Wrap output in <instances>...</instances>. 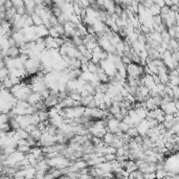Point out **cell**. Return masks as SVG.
<instances>
[{
    "label": "cell",
    "instance_id": "6da1fadb",
    "mask_svg": "<svg viewBox=\"0 0 179 179\" xmlns=\"http://www.w3.org/2000/svg\"><path fill=\"white\" fill-rule=\"evenodd\" d=\"M126 72L127 76L133 79H140V76L144 75V66L131 62L126 65Z\"/></svg>",
    "mask_w": 179,
    "mask_h": 179
},
{
    "label": "cell",
    "instance_id": "7a4b0ae2",
    "mask_svg": "<svg viewBox=\"0 0 179 179\" xmlns=\"http://www.w3.org/2000/svg\"><path fill=\"white\" fill-rule=\"evenodd\" d=\"M40 99H42L41 98V94L40 92H36V91H32L29 96H27L26 99V102L29 103V105H35L36 103H38V102L40 101Z\"/></svg>",
    "mask_w": 179,
    "mask_h": 179
},
{
    "label": "cell",
    "instance_id": "3957f363",
    "mask_svg": "<svg viewBox=\"0 0 179 179\" xmlns=\"http://www.w3.org/2000/svg\"><path fill=\"white\" fill-rule=\"evenodd\" d=\"M35 33H36V35H37L38 37L45 38V37H47L48 36V29L45 27L44 24L38 25V26H36L35 25Z\"/></svg>",
    "mask_w": 179,
    "mask_h": 179
},
{
    "label": "cell",
    "instance_id": "277c9868",
    "mask_svg": "<svg viewBox=\"0 0 179 179\" xmlns=\"http://www.w3.org/2000/svg\"><path fill=\"white\" fill-rule=\"evenodd\" d=\"M20 55V49L18 46H10L6 49V57L10 58H17Z\"/></svg>",
    "mask_w": 179,
    "mask_h": 179
},
{
    "label": "cell",
    "instance_id": "5b68a950",
    "mask_svg": "<svg viewBox=\"0 0 179 179\" xmlns=\"http://www.w3.org/2000/svg\"><path fill=\"white\" fill-rule=\"evenodd\" d=\"M114 137H115V134L107 131L104 134V136L102 137V140H103V142L105 145H111L112 142H113V139H114Z\"/></svg>",
    "mask_w": 179,
    "mask_h": 179
},
{
    "label": "cell",
    "instance_id": "8992f818",
    "mask_svg": "<svg viewBox=\"0 0 179 179\" xmlns=\"http://www.w3.org/2000/svg\"><path fill=\"white\" fill-rule=\"evenodd\" d=\"M36 113L39 116L40 122H47L48 119H49V115H48L47 110H38Z\"/></svg>",
    "mask_w": 179,
    "mask_h": 179
},
{
    "label": "cell",
    "instance_id": "52a82bcc",
    "mask_svg": "<svg viewBox=\"0 0 179 179\" xmlns=\"http://www.w3.org/2000/svg\"><path fill=\"white\" fill-rule=\"evenodd\" d=\"M30 18H32L33 23H34V25H36V26L43 24V21H42V19H41V17L38 14H36V13H33V14L30 15Z\"/></svg>",
    "mask_w": 179,
    "mask_h": 179
},
{
    "label": "cell",
    "instance_id": "ba28073f",
    "mask_svg": "<svg viewBox=\"0 0 179 179\" xmlns=\"http://www.w3.org/2000/svg\"><path fill=\"white\" fill-rule=\"evenodd\" d=\"M41 135H42V132H41V130H39L38 128H36L35 130H33V131L29 133V136H32L36 142H38V140L40 139Z\"/></svg>",
    "mask_w": 179,
    "mask_h": 179
},
{
    "label": "cell",
    "instance_id": "9c48e42d",
    "mask_svg": "<svg viewBox=\"0 0 179 179\" xmlns=\"http://www.w3.org/2000/svg\"><path fill=\"white\" fill-rule=\"evenodd\" d=\"M149 11L151 13L152 16H155V15H159L160 14V7L157 6V4L153 3L152 6L149 7Z\"/></svg>",
    "mask_w": 179,
    "mask_h": 179
},
{
    "label": "cell",
    "instance_id": "30bf717a",
    "mask_svg": "<svg viewBox=\"0 0 179 179\" xmlns=\"http://www.w3.org/2000/svg\"><path fill=\"white\" fill-rule=\"evenodd\" d=\"M7 76H9V69H7L6 67L0 68V83H1Z\"/></svg>",
    "mask_w": 179,
    "mask_h": 179
},
{
    "label": "cell",
    "instance_id": "8fae6325",
    "mask_svg": "<svg viewBox=\"0 0 179 179\" xmlns=\"http://www.w3.org/2000/svg\"><path fill=\"white\" fill-rule=\"evenodd\" d=\"M17 150L20 151V152H22V153H24V154H26V153L29 152L30 147L29 145H19V146H17Z\"/></svg>",
    "mask_w": 179,
    "mask_h": 179
},
{
    "label": "cell",
    "instance_id": "7c38bea8",
    "mask_svg": "<svg viewBox=\"0 0 179 179\" xmlns=\"http://www.w3.org/2000/svg\"><path fill=\"white\" fill-rule=\"evenodd\" d=\"M4 7H6V10L11 9V7H13V2L11 0H6V3H4Z\"/></svg>",
    "mask_w": 179,
    "mask_h": 179
},
{
    "label": "cell",
    "instance_id": "4fadbf2b",
    "mask_svg": "<svg viewBox=\"0 0 179 179\" xmlns=\"http://www.w3.org/2000/svg\"><path fill=\"white\" fill-rule=\"evenodd\" d=\"M6 0H0V6H4V3H6Z\"/></svg>",
    "mask_w": 179,
    "mask_h": 179
},
{
    "label": "cell",
    "instance_id": "5bb4252c",
    "mask_svg": "<svg viewBox=\"0 0 179 179\" xmlns=\"http://www.w3.org/2000/svg\"><path fill=\"white\" fill-rule=\"evenodd\" d=\"M1 151H2V150H1V148H0V152H1Z\"/></svg>",
    "mask_w": 179,
    "mask_h": 179
},
{
    "label": "cell",
    "instance_id": "9a60e30c",
    "mask_svg": "<svg viewBox=\"0 0 179 179\" xmlns=\"http://www.w3.org/2000/svg\"><path fill=\"white\" fill-rule=\"evenodd\" d=\"M0 87H1V83H0Z\"/></svg>",
    "mask_w": 179,
    "mask_h": 179
}]
</instances>
